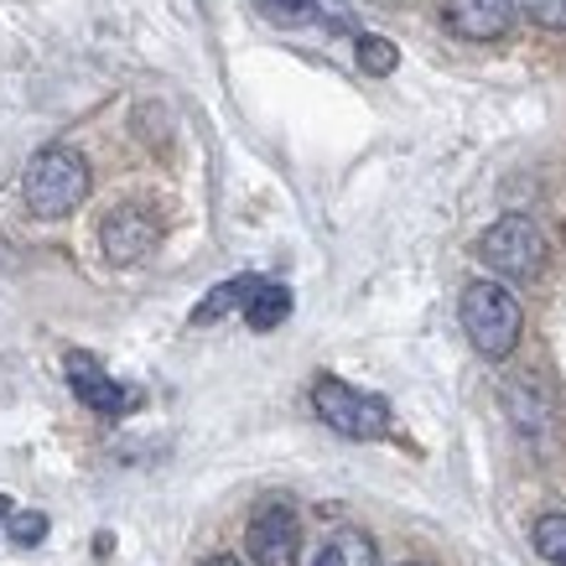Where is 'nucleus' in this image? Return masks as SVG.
<instances>
[{"instance_id": "f257e3e1", "label": "nucleus", "mask_w": 566, "mask_h": 566, "mask_svg": "<svg viewBox=\"0 0 566 566\" xmlns=\"http://www.w3.org/2000/svg\"><path fill=\"white\" fill-rule=\"evenodd\" d=\"M21 198L36 219H69L73 208L88 198V161L73 146H48L27 161Z\"/></svg>"}, {"instance_id": "f03ea898", "label": "nucleus", "mask_w": 566, "mask_h": 566, "mask_svg": "<svg viewBox=\"0 0 566 566\" xmlns=\"http://www.w3.org/2000/svg\"><path fill=\"white\" fill-rule=\"evenodd\" d=\"M463 333L468 344L479 348L483 359H510L520 344V327H525V312L520 302L499 281H473L463 286Z\"/></svg>"}, {"instance_id": "7ed1b4c3", "label": "nucleus", "mask_w": 566, "mask_h": 566, "mask_svg": "<svg viewBox=\"0 0 566 566\" xmlns=\"http://www.w3.org/2000/svg\"><path fill=\"white\" fill-rule=\"evenodd\" d=\"M479 260L504 281H535L546 271V234L525 213H504L479 234Z\"/></svg>"}, {"instance_id": "20e7f679", "label": "nucleus", "mask_w": 566, "mask_h": 566, "mask_svg": "<svg viewBox=\"0 0 566 566\" xmlns=\"http://www.w3.org/2000/svg\"><path fill=\"white\" fill-rule=\"evenodd\" d=\"M312 411L323 416L338 437H348V442H379L390 431V406L379 395L354 390V385H344L333 375H323L312 385Z\"/></svg>"}, {"instance_id": "39448f33", "label": "nucleus", "mask_w": 566, "mask_h": 566, "mask_svg": "<svg viewBox=\"0 0 566 566\" xmlns=\"http://www.w3.org/2000/svg\"><path fill=\"white\" fill-rule=\"evenodd\" d=\"M244 541H250L255 566H296V556H302V520H296L292 504H260Z\"/></svg>"}, {"instance_id": "423d86ee", "label": "nucleus", "mask_w": 566, "mask_h": 566, "mask_svg": "<svg viewBox=\"0 0 566 566\" xmlns=\"http://www.w3.org/2000/svg\"><path fill=\"white\" fill-rule=\"evenodd\" d=\"M161 240V229H156L151 213H140V208H115L109 219L99 223V250L109 265H140V260L156 250Z\"/></svg>"}, {"instance_id": "0eeeda50", "label": "nucleus", "mask_w": 566, "mask_h": 566, "mask_svg": "<svg viewBox=\"0 0 566 566\" xmlns=\"http://www.w3.org/2000/svg\"><path fill=\"white\" fill-rule=\"evenodd\" d=\"M69 385L88 411H99V416H125V411H136L140 406L136 390H125L120 379H109L104 375V364L88 359V354H78V348L69 354Z\"/></svg>"}, {"instance_id": "6e6552de", "label": "nucleus", "mask_w": 566, "mask_h": 566, "mask_svg": "<svg viewBox=\"0 0 566 566\" xmlns=\"http://www.w3.org/2000/svg\"><path fill=\"white\" fill-rule=\"evenodd\" d=\"M442 21L468 42H494L515 21V0H442Z\"/></svg>"}, {"instance_id": "1a4fd4ad", "label": "nucleus", "mask_w": 566, "mask_h": 566, "mask_svg": "<svg viewBox=\"0 0 566 566\" xmlns=\"http://www.w3.org/2000/svg\"><path fill=\"white\" fill-rule=\"evenodd\" d=\"M292 317V292L281 286V281H255V292L244 302V323L255 327V333H271Z\"/></svg>"}, {"instance_id": "9d476101", "label": "nucleus", "mask_w": 566, "mask_h": 566, "mask_svg": "<svg viewBox=\"0 0 566 566\" xmlns=\"http://www.w3.org/2000/svg\"><path fill=\"white\" fill-rule=\"evenodd\" d=\"M255 281L260 275H234V281H223V286H213V292L192 307V323L198 327H208V323H219V317H229V312L240 307L244 312V302H250V292H255Z\"/></svg>"}, {"instance_id": "9b49d317", "label": "nucleus", "mask_w": 566, "mask_h": 566, "mask_svg": "<svg viewBox=\"0 0 566 566\" xmlns=\"http://www.w3.org/2000/svg\"><path fill=\"white\" fill-rule=\"evenodd\" d=\"M379 562V551H375V541L359 531V525H344V531L333 535L323 546V556L312 566H375Z\"/></svg>"}, {"instance_id": "f8f14e48", "label": "nucleus", "mask_w": 566, "mask_h": 566, "mask_svg": "<svg viewBox=\"0 0 566 566\" xmlns=\"http://www.w3.org/2000/svg\"><path fill=\"white\" fill-rule=\"evenodd\" d=\"M531 546L541 562L551 566H566V515H541L531 531Z\"/></svg>"}, {"instance_id": "ddd939ff", "label": "nucleus", "mask_w": 566, "mask_h": 566, "mask_svg": "<svg viewBox=\"0 0 566 566\" xmlns=\"http://www.w3.org/2000/svg\"><path fill=\"white\" fill-rule=\"evenodd\" d=\"M395 63H400V52H395L390 36H359V69L364 73L385 78V73H395Z\"/></svg>"}, {"instance_id": "4468645a", "label": "nucleus", "mask_w": 566, "mask_h": 566, "mask_svg": "<svg viewBox=\"0 0 566 566\" xmlns=\"http://www.w3.org/2000/svg\"><path fill=\"white\" fill-rule=\"evenodd\" d=\"M255 6L275 27H307V21H317V0H255Z\"/></svg>"}, {"instance_id": "2eb2a0df", "label": "nucleus", "mask_w": 566, "mask_h": 566, "mask_svg": "<svg viewBox=\"0 0 566 566\" xmlns=\"http://www.w3.org/2000/svg\"><path fill=\"white\" fill-rule=\"evenodd\" d=\"M6 531H11L17 546H36V541H48V515L42 510H21V515L6 520Z\"/></svg>"}, {"instance_id": "dca6fc26", "label": "nucleus", "mask_w": 566, "mask_h": 566, "mask_svg": "<svg viewBox=\"0 0 566 566\" xmlns=\"http://www.w3.org/2000/svg\"><path fill=\"white\" fill-rule=\"evenodd\" d=\"M520 11H525L541 32H566V0H520Z\"/></svg>"}, {"instance_id": "f3484780", "label": "nucleus", "mask_w": 566, "mask_h": 566, "mask_svg": "<svg viewBox=\"0 0 566 566\" xmlns=\"http://www.w3.org/2000/svg\"><path fill=\"white\" fill-rule=\"evenodd\" d=\"M317 21L327 32H359V21L348 11V0H317Z\"/></svg>"}, {"instance_id": "a211bd4d", "label": "nucleus", "mask_w": 566, "mask_h": 566, "mask_svg": "<svg viewBox=\"0 0 566 566\" xmlns=\"http://www.w3.org/2000/svg\"><path fill=\"white\" fill-rule=\"evenodd\" d=\"M203 566H244L240 556H213V562H203Z\"/></svg>"}, {"instance_id": "6ab92c4d", "label": "nucleus", "mask_w": 566, "mask_h": 566, "mask_svg": "<svg viewBox=\"0 0 566 566\" xmlns=\"http://www.w3.org/2000/svg\"><path fill=\"white\" fill-rule=\"evenodd\" d=\"M0 515H11V499H6V494H0Z\"/></svg>"}, {"instance_id": "aec40b11", "label": "nucleus", "mask_w": 566, "mask_h": 566, "mask_svg": "<svg viewBox=\"0 0 566 566\" xmlns=\"http://www.w3.org/2000/svg\"><path fill=\"white\" fill-rule=\"evenodd\" d=\"M400 566H421V562H400Z\"/></svg>"}]
</instances>
